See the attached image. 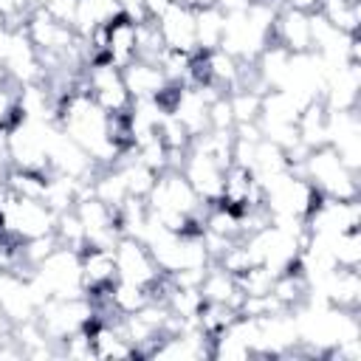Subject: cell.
<instances>
[{"label": "cell", "instance_id": "1", "mask_svg": "<svg viewBox=\"0 0 361 361\" xmlns=\"http://www.w3.org/2000/svg\"><path fill=\"white\" fill-rule=\"evenodd\" d=\"M302 175L324 197H338V200H355L358 197V172L347 169L330 144H322L305 155Z\"/></svg>", "mask_w": 361, "mask_h": 361}, {"label": "cell", "instance_id": "2", "mask_svg": "<svg viewBox=\"0 0 361 361\" xmlns=\"http://www.w3.org/2000/svg\"><path fill=\"white\" fill-rule=\"evenodd\" d=\"M56 214L34 197H17L6 186L0 192V231L14 237V240H31L39 234L54 231Z\"/></svg>", "mask_w": 361, "mask_h": 361}, {"label": "cell", "instance_id": "3", "mask_svg": "<svg viewBox=\"0 0 361 361\" xmlns=\"http://www.w3.org/2000/svg\"><path fill=\"white\" fill-rule=\"evenodd\" d=\"M85 87L90 93V99L107 113V116H118V113H127L130 104H133V96L124 85V76H121V68L110 65V62H90L85 65Z\"/></svg>", "mask_w": 361, "mask_h": 361}, {"label": "cell", "instance_id": "4", "mask_svg": "<svg viewBox=\"0 0 361 361\" xmlns=\"http://www.w3.org/2000/svg\"><path fill=\"white\" fill-rule=\"evenodd\" d=\"M37 276L48 285L51 299H73V296H85V285H82V259L76 248H65L59 245L51 257H45L37 265Z\"/></svg>", "mask_w": 361, "mask_h": 361}, {"label": "cell", "instance_id": "5", "mask_svg": "<svg viewBox=\"0 0 361 361\" xmlns=\"http://www.w3.org/2000/svg\"><path fill=\"white\" fill-rule=\"evenodd\" d=\"M113 259H116V279L141 285L147 290H152L158 285V279L164 276V271L152 259V254H149L144 240L118 237L116 245H113Z\"/></svg>", "mask_w": 361, "mask_h": 361}, {"label": "cell", "instance_id": "6", "mask_svg": "<svg viewBox=\"0 0 361 361\" xmlns=\"http://www.w3.org/2000/svg\"><path fill=\"white\" fill-rule=\"evenodd\" d=\"M358 223H361L358 197L355 200L322 197L319 206L305 217L307 234H322V237H336V234L353 231V228H358Z\"/></svg>", "mask_w": 361, "mask_h": 361}, {"label": "cell", "instance_id": "7", "mask_svg": "<svg viewBox=\"0 0 361 361\" xmlns=\"http://www.w3.org/2000/svg\"><path fill=\"white\" fill-rule=\"evenodd\" d=\"M226 169H228V166L217 164L212 155H206L203 149H197V147H192V144H189V149H186V155H183V166H180L183 178L192 183V189H195V192L200 195V200H206V203H217V200H220Z\"/></svg>", "mask_w": 361, "mask_h": 361}, {"label": "cell", "instance_id": "8", "mask_svg": "<svg viewBox=\"0 0 361 361\" xmlns=\"http://www.w3.org/2000/svg\"><path fill=\"white\" fill-rule=\"evenodd\" d=\"M271 42L282 45L288 54H307L313 51V34H310V14L282 6L274 17Z\"/></svg>", "mask_w": 361, "mask_h": 361}, {"label": "cell", "instance_id": "9", "mask_svg": "<svg viewBox=\"0 0 361 361\" xmlns=\"http://www.w3.org/2000/svg\"><path fill=\"white\" fill-rule=\"evenodd\" d=\"M155 23H158V31H161L166 48L189 51V54L197 51V39H195V8L192 6L172 0L169 8Z\"/></svg>", "mask_w": 361, "mask_h": 361}, {"label": "cell", "instance_id": "10", "mask_svg": "<svg viewBox=\"0 0 361 361\" xmlns=\"http://www.w3.org/2000/svg\"><path fill=\"white\" fill-rule=\"evenodd\" d=\"M79 259H82V285H85V293L104 290V288H110L116 282L113 248L82 245L79 248Z\"/></svg>", "mask_w": 361, "mask_h": 361}, {"label": "cell", "instance_id": "11", "mask_svg": "<svg viewBox=\"0 0 361 361\" xmlns=\"http://www.w3.org/2000/svg\"><path fill=\"white\" fill-rule=\"evenodd\" d=\"M104 28H107V39H104L107 62L116 68H127L135 59V20L127 14H118Z\"/></svg>", "mask_w": 361, "mask_h": 361}, {"label": "cell", "instance_id": "12", "mask_svg": "<svg viewBox=\"0 0 361 361\" xmlns=\"http://www.w3.org/2000/svg\"><path fill=\"white\" fill-rule=\"evenodd\" d=\"M121 76H124V85H127L133 102L135 99H155L166 87V76H164L158 62L133 59L127 68H121Z\"/></svg>", "mask_w": 361, "mask_h": 361}, {"label": "cell", "instance_id": "13", "mask_svg": "<svg viewBox=\"0 0 361 361\" xmlns=\"http://www.w3.org/2000/svg\"><path fill=\"white\" fill-rule=\"evenodd\" d=\"M169 113L186 127V133L192 138L209 130V102L200 96L197 87H183L178 102H175V107Z\"/></svg>", "mask_w": 361, "mask_h": 361}, {"label": "cell", "instance_id": "14", "mask_svg": "<svg viewBox=\"0 0 361 361\" xmlns=\"http://www.w3.org/2000/svg\"><path fill=\"white\" fill-rule=\"evenodd\" d=\"M223 20H226V11L220 6L195 8V39H197V51H214V48H220Z\"/></svg>", "mask_w": 361, "mask_h": 361}, {"label": "cell", "instance_id": "15", "mask_svg": "<svg viewBox=\"0 0 361 361\" xmlns=\"http://www.w3.org/2000/svg\"><path fill=\"white\" fill-rule=\"evenodd\" d=\"M319 14L338 31L344 34H358L361 23V3H347V0H322Z\"/></svg>", "mask_w": 361, "mask_h": 361}, {"label": "cell", "instance_id": "16", "mask_svg": "<svg viewBox=\"0 0 361 361\" xmlns=\"http://www.w3.org/2000/svg\"><path fill=\"white\" fill-rule=\"evenodd\" d=\"M107 296H110L113 307H116L121 316H130V313L141 310V307H144V305L152 299L147 288H141V285H133V282H124V279H116V282L110 285Z\"/></svg>", "mask_w": 361, "mask_h": 361}, {"label": "cell", "instance_id": "17", "mask_svg": "<svg viewBox=\"0 0 361 361\" xmlns=\"http://www.w3.org/2000/svg\"><path fill=\"white\" fill-rule=\"evenodd\" d=\"M237 316H240V313H237L231 305H226V302H206V299H203V305H200V310H197V327H200L209 338H214V336H220Z\"/></svg>", "mask_w": 361, "mask_h": 361}, {"label": "cell", "instance_id": "18", "mask_svg": "<svg viewBox=\"0 0 361 361\" xmlns=\"http://www.w3.org/2000/svg\"><path fill=\"white\" fill-rule=\"evenodd\" d=\"M330 254H333V262L338 268H358V262H361V237H358V228L330 237Z\"/></svg>", "mask_w": 361, "mask_h": 361}, {"label": "cell", "instance_id": "19", "mask_svg": "<svg viewBox=\"0 0 361 361\" xmlns=\"http://www.w3.org/2000/svg\"><path fill=\"white\" fill-rule=\"evenodd\" d=\"M54 234H56L59 245H65V248H76V251H79V248L87 243V240H85V226H82L76 209H68V212L56 214Z\"/></svg>", "mask_w": 361, "mask_h": 361}, {"label": "cell", "instance_id": "20", "mask_svg": "<svg viewBox=\"0 0 361 361\" xmlns=\"http://www.w3.org/2000/svg\"><path fill=\"white\" fill-rule=\"evenodd\" d=\"M259 99H262V93L248 90V87L228 90V102H231V110H234V124L257 121V116H259Z\"/></svg>", "mask_w": 361, "mask_h": 361}, {"label": "cell", "instance_id": "21", "mask_svg": "<svg viewBox=\"0 0 361 361\" xmlns=\"http://www.w3.org/2000/svg\"><path fill=\"white\" fill-rule=\"evenodd\" d=\"M209 130H234V110H231L228 93L209 102Z\"/></svg>", "mask_w": 361, "mask_h": 361}, {"label": "cell", "instance_id": "22", "mask_svg": "<svg viewBox=\"0 0 361 361\" xmlns=\"http://www.w3.org/2000/svg\"><path fill=\"white\" fill-rule=\"evenodd\" d=\"M282 6L296 8V11H305V14H313V11H319L322 0H282Z\"/></svg>", "mask_w": 361, "mask_h": 361}, {"label": "cell", "instance_id": "23", "mask_svg": "<svg viewBox=\"0 0 361 361\" xmlns=\"http://www.w3.org/2000/svg\"><path fill=\"white\" fill-rule=\"evenodd\" d=\"M254 0H214V6H220L223 11H245Z\"/></svg>", "mask_w": 361, "mask_h": 361}, {"label": "cell", "instance_id": "24", "mask_svg": "<svg viewBox=\"0 0 361 361\" xmlns=\"http://www.w3.org/2000/svg\"><path fill=\"white\" fill-rule=\"evenodd\" d=\"M0 192H3V175H0Z\"/></svg>", "mask_w": 361, "mask_h": 361}]
</instances>
